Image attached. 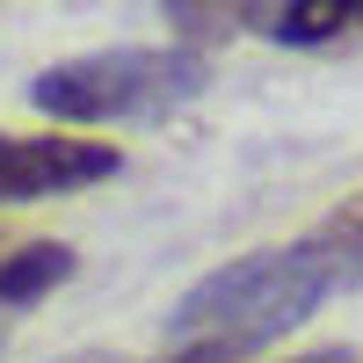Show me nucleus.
Segmentation results:
<instances>
[{"mask_svg": "<svg viewBox=\"0 0 363 363\" xmlns=\"http://www.w3.org/2000/svg\"><path fill=\"white\" fill-rule=\"evenodd\" d=\"M363 284V196L342 203L327 225H313L291 247L240 255L225 269H211L203 284L182 291V306L167 313L174 349H211V356H255L269 342H284L291 327H306L335 291Z\"/></svg>", "mask_w": 363, "mask_h": 363, "instance_id": "1", "label": "nucleus"}, {"mask_svg": "<svg viewBox=\"0 0 363 363\" xmlns=\"http://www.w3.org/2000/svg\"><path fill=\"white\" fill-rule=\"evenodd\" d=\"M356 29H363V0H277V15H269V37L298 44V51L342 44Z\"/></svg>", "mask_w": 363, "mask_h": 363, "instance_id": "5", "label": "nucleus"}, {"mask_svg": "<svg viewBox=\"0 0 363 363\" xmlns=\"http://www.w3.org/2000/svg\"><path fill=\"white\" fill-rule=\"evenodd\" d=\"M225 8H233V0H167V15H174L182 29H218Z\"/></svg>", "mask_w": 363, "mask_h": 363, "instance_id": "6", "label": "nucleus"}, {"mask_svg": "<svg viewBox=\"0 0 363 363\" xmlns=\"http://www.w3.org/2000/svg\"><path fill=\"white\" fill-rule=\"evenodd\" d=\"M298 363H356L349 349H313V356H298Z\"/></svg>", "mask_w": 363, "mask_h": 363, "instance_id": "8", "label": "nucleus"}, {"mask_svg": "<svg viewBox=\"0 0 363 363\" xmlns=\"http://www.w3.org/2000/svg\"><path fill=\"white\" fill-rule=\"evenodd\" d=\"M66 363H131V356H66ZM160 363H225V356H211V349H174Z\"/></svg>", "mask_w": 363, "mask_h": 363, "instance_id": "7", "label": "nucleus"}, {"mask_svg": "<svg viewBox=\"0 0 363 363\" xmlns=\"http://www.w3.org/2000/svg\"><path fill=\"white\" fill-rule=\"evenodd\" d=\"M66 277H73V247H66V240H29V247H8V255H0V313L37 306V298H51Z\"/></svg>", "mask_w": 363, "mask_h": 363, "instance_id": "4", "label": "nucleus"}, {"mask_svg": "<svg viewBox=\"0 0 363 363\" xmlns=\"http://www.w3.org/2000/svg\"><path fill=\"white\" fill-rule=\"evenodd\" d=\"M203 51L189 44H124V51H87L66 66H44L29 80V109L51 124H153V116L182 109L203 95Z\"/></svg>", "mask_w": 363, "mask_h": 363, "instance_id": "2", "label": "nucleus"}, {"mask_svg": "<svg viewBox=\"0 0 363 363\" xmlns=\"http://www.w3.org/2000/svg\"><path fill=\"white\" fill-rule=\"evenodd\" d=\"M124 167V153L102 138H22V131H0V203H44V196H73L87 182H109Z\"/></svg>", "mask_w": 363, "mask_h": 363, "instance_id": "3", "label": "nucleus"}]
</instances>
